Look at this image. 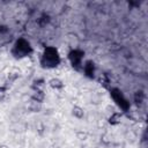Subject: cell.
Segmentation results:
<instances>
[{
  "instance_id": "1",
  "label": "cell",
  "mask_w": 148,
  "mask_h": 148,
  "mask_svg": "<svg viewBox=\"0 0 148 148\" xmlns=\"http://www.w3.org/2000/svg\"><path fill=\"white\" fill-rule=\"evenodd\" d=\"M61 58L59 56L58 50L54 46H46L40 56V66L46 69H52L59 66Z\"/></svg>"
},
{
  "instance_id": "9",
  "label": "cell",
  "mask_w": 148,
  "mask_h": 148,
  "mask_svg": "<svg viewBox=\"0 0 148 148\" xmlns=\"http://www.w3.org/2000/svg\"><path fill=\"white\" fill-rule=\"evenodd\" d=\"M31 99H34L36 102H39V103H43L44 99H45L44 90H34V92L31 94Z\"/></svg>"
},
{
  "instance_id": "14",
  "label": "cell",
  "mask_w": 148,
  "mask_h": 148,
  "mask_svg": "<svg viewBox=\"0 0 148 148\" xmlns=\"http://www.w3.org/2000/svg\"><path fill=\"white\" fill-rule=\"evenodd\" d=\"M7 91H8V88L6 86H0V102H2L6 98Z\"/></svg>"
},
{
  "instance_id": "5",
  "label": "cell",
  "mask_w": 148,
  "mask_h": 148,
  "mask_svg": "<svg viewBox=\"0 0 148 148\" xmlns=\"http://www.w3.org/2000/svg\"><path fill=\"white\" fill-rule=\"evenodd\" d=\"M82 72L83 74L88 77V79H94L95 77V72H96V66H95V62L92 60H87L83 66H82Z\"/></svg>"
},
{
  "instance_id": "7",
  "label": "cell",
  "mask_w": 148,
  "mask_h": 148,
  "mask_svg": "<svg viewBox=\"0 0 148 148\" xmlns=\"http://www.w3.org/2000/svg\"><path fill=\"white\" fill-rule=\"evenodd\" d=\"M49 86L52 88V89H56V90H60L65 87V83L58 79V77H52L50 81H49Z\"/></svg>"
},
{
  "instance_id": "2",
  "label": "cell",
  "mask_w": 148,
  "mask_h": 148,
  "mask_svg": "<svg viewBox=\"0 0 148 148\" xmlns=\"http://www.w3.org/2000/svg\"><path fill=\"white\" fill-rule=\"evenodd\" d=\"M34 52V49L31 44L25 39V38H18L14 43L10 53L15 59H22L25 57H29Z\"/></svg>"
},
{
  "instance_id": "6",
  "label": "cell",
  "mask_w": 148,
  "mask_h": 148,
  "mask_svg": "<svg viewBox=\"0 0 148 148\" xmlns=\"http://www.w3.org/2000/svg\"><path fill=\"white\" fill-rule=\"evenodd\" d=\"M121 116H123V114H121L120 112H118V111L112 112L111 116H110L109 119H108L109 124L112 125V126H117V125H119V124H120V120H121Z\"/></svg>"
},
{
  "instance_id": "8",
  "label": "cell",
  "mask_w": 148,
  "mask_h": 148,
  "mask_svg": "<svg viewBox=\"0 0 148 148\" xmlns=\"http://www.w3.org/2000/svg\"><path fill=\"white\" fill-rule=\"evenodd\" d=\"M145 98H146V95H145V92H143L142 90H138V91H135L134 95H133V101H134V103H135L138 106L141 105V104L145 102Z\"/></svg>"
},
{
  "instance_id": "13",
  "label": "cell",
  "mask_w": 148,
  "mask_h": 148,
  "mask_svg": "<svg viewBox=\"0 0 148 148\" xmlns=\"http://www.w3.org/2000/svg\"><path fill=\"white\" fill-rule=\"evenodd\" d=\"M99 83L105 88V89H110V77L106 73H103L99 77Z\"/></svg>"
},
{
  "instance_id": "3",
  "label": "cell",
  "mask_w": 148,
  "mask_h": 148,
  "mask_svg": "<svg viewBox=\"0 0 148 148\" xmlns=\"http://www.w3.org/2000/svg\"><path fill=\"white\" fill-rule=\"evenodd\" d=\"M83 57H84V51H82L80 49H73L68 53V60H69L72 67L77 72H82Z\"/></svg>"
},
{
  "instance_id": "11",
  "label": "cell",
  "mask_w": 148,
  "mask_h": 148,
  "mask_svg": "<svg viewBox=\"0 0 148 148\" xmlns=\"http://www.w3.org/2000/svg\"><path fill=\"white\" fill-rule=\"evenodd\" d=\"M72 114L77 119H82L84 117V110L80 105H74L72 108Z\"/></svg>"
},
{
  "instance_id": "12",
  "label": "cell",
  "mask_w": 148,
  "mask_h": 148,
  "mask_svg": "<svg viewBox=\"0 0 148 148\" xmlns=\"http://www.w3.org/2000/svg\"><path fill=\"white\" fill-rule=\"evenodd\" d=\"M44 87H45V80L44 79L39 77V79L34 80V82H32V89L34 90H43Z\"/></svg>"
},
{
  "instance_id": "10",
  "label": "cell",
  "mask_w": 148,
  "mask_h": 148,
  "mask_svg": "<svg viewBox=\"0 0 148 148\" xmlns=\"http://www.w3.org/2000/svg\"><path fill=\"white\" fill-rule=\"evenodd\" d=\"M42 104H43V103H39V102H36V101L31 99V101L29 102V104H28V109H29V111H31V112H39V111L42 110V108H43Z\"/></svg>"
},
{
  "instance_id": "4",
  "label": "cell",
  "mask_w": 148,
  "mask_h": 148,
  "mask_svg": "<svg viewBox=\"0 0 148 148\" xmlns=\"http://www.w3.org/2000/svg\"><path fill=\"white\" fill-rule=\"evenodd\" d=\"M110 95L116 102V104L123 110V111H128L130 110V103L123 95V92L118 88H110Z\"/></svg>"
},
{
  "instance_id": "15",
  "label": "cell",
  "mask_w": 148,
  "mask_h": 148,
  "mask_svg": "<svg viewBox=\"0 0 148 148\" xmlns=\"http://www.w3.org/2000/svg\"><path fill=\"white\" fill-rule=\"evenodd\" d=\"M0 148H9L7 145H0Z\"/></svg>"
}]
</instances>
